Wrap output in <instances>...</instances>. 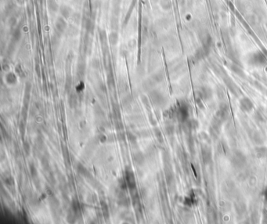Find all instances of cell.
Returning a JSON list of instances; mask_svg holds the SVG:
<instances>
[{"instance_id": "cell-22", "label": "cell", "mask_w": 267, "mask_h": 224, "mask_svg": "<svg viewBox=\"0 0 267 224\" xmlns=\"http://www.w3.org/2000/svg\"><path fill=\"white\" fill-rule=\"evenodd\" d=\"M16 71H17V74H19L21 77H24V75H25V74H24V71L23 69H22V68H21L20 65H17V67H16Z\"/></svg>"}, {"instance_id": "cell-7", "label": "cell", "mask_w": 267, "mask_h": 224, "mask_svg": "<svg viewBox=\"0 0 267 224\" xmlns=\"http://www.w3.org/2000/svg\"><path fill=\"white\" fill-rule=\"evenodd\" d=\"M252 61L253 63L256 64V65H261L263 64L264 62H266V59L264 56L261 53H256L253 56V57L252 58Z\"/></svg>"}, {"instance_id": "cell-3", "label": "cell", "mask_w": 267, "mask_h": 224, "mask_svg": "<svg viewBox=\"0 0 267 224\" xmlns=\"http://www.w3.org/2000/svg\"><path fill=\"white\" fill-rule=\"evenodd\" d=\"M59 12L60 13L61 17H63V18H65V19H69V18H71V16H72V13H73L72 9L65 4L61 5L60 7Z\"/></svg>"}, {"instance_id": "cell-19", "label": "cell", "mask_w": 267, "mask_h": 224, "mask_svg": "<svg viewBox=\"0 0 267 224\" xmlns=\"http://www.w3.org/2000/svg\"><path fill=\"white\" fill-rule=\"evenodd\" d=\"M72 78L71 76H67L66 78L65 81V85H64V88H65L66 92H69L72 89Z\"/></svg>"}, {"instance_id": "cell-25", "label": "cell", "mask_w": 267, "mask_h": 224, "mask_svg": "<svg viewBox=\"0 0 267 224\" xmlns=\"http://www.w3.org/2000/svg\"><path fill=\"white\" fill-rule=\"evenodd\" d=\"M30 169H31V174L33 177H36V175H38V172H37V170H36V168L33 165L30 166Z\"/></svg>"}, {"instance_id": "cell-17", "label": "cell", "mask_w": 267, "mask_h": 224, "mask_svg": "<svg viewBox=\"0 0 267 224\" xmlns=\"http://www.w3.org/2000/svg\"><path fill=\"white\" fill-rule=\"evenodd\" d=\"M17 18L16 16L13 15V16H11L10 18L8 19V21H7V24H8L9 27H10L11 28H13L15 26L17 25Z\"/></svg>"}, {"instance_id": "cell-15", "label": "cell", "mask_w": 267, "mask_h": 224, "mask_svg": "<svg viewBox=\"0 0 267 224\" xmlns=\"http://www.w3.org/2000/svg\"><path fill=\"white\" fill-rule=\"evenodd\" d=\"M98 34H99V38H100V40L101 43L102 44H105L106 42H107V32L104 29H99L98 31Z\"/></svg>"}, {"instance_id": "cell-5", "label": "cell", "mask_w": 267, "mask_h": 224, "mask_svg": "<svg viewBox=\"0 0 267 224\" xmlns=\"http://www.w3.org/2000/svg\"><path fill=\"white\" fill-rule=\"evenodd\" d=\"M82 19H83V16H82V14L78 12H73L71 16V20L74 24L76 25L81 24L82 23Z\"/></svg>"}, {"instance_id": "cell-1", "label": "cell", "mask_w": 267, "mask_h": 224, "mask_svg": "<svg viewBox=\"0 0 267 224\" xmlns=\"http://www.w3.org/2000/svg\"><path fill=\"white\" fill-rule=\"evenodd\" d=\"M55 31L54 33L59 35L61 36V35L63 34V32H66V30L67 28V21H66L65 18H63V17H57L56 21H55Z\"/></svg>"}, {"instance_id": "cell-6", "label": "cell", "mask_w": 267, "mask_h": 224, "mask_svg": "<svg viewBox=\"0 0 267 224\" xmlns=\"http://www.w3.org/2000/svg\"><path fill=\"white\" fill-rule=\"evenodd\" d=\"M47 7L52 13H57L59 10V6L56 0H47Z\"/></svg>"}, {"instance_id": "cell-26", "label": "cell", "mask_w": 267, "mask_h": 224, "mask_svg": "<svg viewBox=\"0 0 267 224\" xmlns=\"http://www.w3.org/2000/svg\"><path fill=\"white\" fill-rule=\"evenodd\" d=\"M162 76L160 73L155 74L154 76H153V79H154V81H156V82H160V81H162Z\"/></svg>"}, {"instance_id": "cell-27", "label": "cell", "mask_w": 267, "mask_h": 224, "mask_svg": "<svg viewBox=\"0 0 267 224\" xmlns=\"http://www.w3.org/2000/svg\"><path fill=\"white\" fill-rule=\"evenodd\" d=\"M142 24H143V26H145V27H147V26H148V24H149V20H148L147 17H143V19H142Z\"/></svg>"}, {"instance_id": "cell-4", "label": "cell", "mask_w": 267, "mask_h": 224, "mask_svg": "<svg viewBox=\"0 0 267 224\" xmlns=\"http://www.w3.org/2000/svg\"><path fill=\"white\" fill-rule=\"evenodd\" d=\"M108 41H109L110 44L112 46H116L118 44V41H119V35L117 31H112L108 35Z\"/></svg>"}, {"instance_id": "cell-20", "label": "cell", "mask_w": 267, "mask_h": 224, "mask_svg": "<svg viewBox=\"0 0 267 224\" xmlns=\"http://www.w3.org/2000/svg\"><path fill=\"white\" fill-rule=\"evenodd\" d=\"M160 5L162 8L167 10L171 7V2L170 0H161Z\"/></svg>"}, {"instance_id": "cell-18", "label": "cell", "mask_w": 267, "mask_h": 224, "mask_svg": "<svg viewBox=\"0 0 267 224\" xmlns=\"http://www.w3.org/2000/svg\"><path fill=\"white\" fill-rule=\"evenodd\" d=\"M134 160L135 161L139 164V165H142L143 162H144V157H143V154L142 153H137L134 155Z\"/></svg>"}, {"instance_id": "cell-30", "label": "cell", "mask_w": 267, "mask_h": 224, "mask_svg": "<svg viewBox=\"0 0 267 224\" xmlns=\"http://www.w3.org/2000/svg\"><path fill=\"white\" fill-rule=\"evenodd\" d=\"M16 2L20 5H24L25 2H27V0H16Z\"/></svg>"}, {"instance_id": "cell-9", "label": "cell", "mask_w": 267, "mask_h": 224, "mask_svg": "<svg viewBox=\"0 0 267 224\" xmlns=\"http://www.w3.org/2000/svg\"><path fill=\"white\" fill-rule=\"evenodd\" d=\"M110 27L112 31H118L119 28V20L118 17L113 16L110 21Z\"/></svg>"}, {"instance_id": "cell-12", "label": "cell", "mask_w": 267, "mask_h": 224, "mask_svg": "<svg viewBox=\"0 0 267 224\" xmlns=\"http://www.w3.org/2000/svg\"><path fill=\"white\" fill-rule=\"evenodd\" d=\"M126 180H127V183L128 185V187L131 189L135 188L136 186V182H135L134 175L132 172H128L126 175Z\"/></svg>"}, {"instance_id": "cell-2", "label": "cell", "mask_w": 267, "mask_h": 224, "mask_svg": "<svg viewBox=\"0 0 267 224\" xmlns=\"http://www.w3.org/2000/svg\"><path fill=\"white\" fill-rule=\"evenodd\" d=\"M83 28L86 29V32L88 34H93L94 33L95 29V23L93 19H91L90 17H83L82 23Z\"/></svg>"}, {"instance_id": "cell-23", "label": "cell", "mask_w": 267, "mask_h": 224, "mask_svg": "<svg viewBox=\"0 0 267 224\" xmlns=\"http://www.w3.org/2000/svg\"><path fill=\"white\" fill-rule=\"evenodd\" d=\"M91 64H92V67H93L94 69H98V68H100V61L97 59L93 60Z\"/></svg>"}, {"instance_id": "cell-16", "label": "cell", "mask_w": 267, "mask_h": 224, "mask_svg": "<svg viewBox=\"0 0 267 224\" xmlns=\"http://www.w3.org/2000/svg\"><path fill=\"white\" fill-rule=\"evenodd\" d=\"M77 97H76L74 94H71L69 97V99H68V104H69L70 107L72 108H75L76 105H77Z\"/></svg>"}, {"instance_id": "cell-8", "label": "cell", "mask_w": 267, "mask_h": 224, "mask_svg": "<svg viewBox=\"0 0 267 224\" xmlns=\"http://www.w3.org/2000/svg\"><path fill=\"white\" fill-rule=\"evenodd\" d=\"M66 33L69 36H76L79 33V30L78 28L76 26V24H71L67 27V30H66Z\"/></svg>"}, {"instance_id": "cell-10", "label": "cell", "mask_w": 267, "mask_h": 224, "mask_svg": "<svg viewBox=\"0 0 267 224\" xmlns=\"http://www.w3.org/2000/svg\"><path fill=\"white\" fill-rule=\"evenodd\" d=\"M240 107H241L242 110L245 111H249L250 110H252L253 105L249 99H244L240 101Z\"/></svg>"}, {"instance_id": "cell-28", "label": "cell", "mask_w": 267, "mask_h": 224, "mask_svg": "<svg viewBox=\"0 0 267 224\" xmlns=\"http://www.w3.org/2000/svg\"><path fill=\"white\" fill-rule=\"evenodd\" d=\"M30 148H31V147H30L29 144H27V142L24 144V150H25V152L27 153V154H29Z\"/></svg>"}, {"instance_id": "cell-13", "label": "cell", "mask_w": 267, "mask_h": 224, "mask_svg": "<svg viewBox=\"0 0 267 224\" xmlns=\"http://www.w3.org/2000/svg\"><path fill=\"white\" fill-rule=\"evenodd\" d=\"M6 81L7 83L10 85H14L15 83H17V76L15 75V74L12 73V72H10L6 75Z\"/></svg>"}, {"instance_id": "cell-21", "label": "cell", "mask_w": 267, "mask_h": 224, "mask_svg": "<svg viewBox=\"0 0 267 224\" xmlns=\"http://www.w3.org/2000/svg\"><path fill=\"white\" fill-rule=\"evenodd\" d=\"M107 85L110 89H112V87L114 86V79L112 75H108L107 77Z\"/></svg>"}, {"instance_id": "cell-29", "label": "cell", "mask_w": 267, "mask_h": 224, "mask_svg": "<svg viewBox=\"0 0 267 224\" xmlns=\"http://www.w3.org/2000/svg\"><path fill=\"white\" fill-rule=\"evenodd\" d=\"M6 182H7V184H9V185H11V184L13 183V180L12 178H8V179L6 180Z\"/></svg>"}, {"instance_id": "cell-14", "label": "cell", "mask_w": 267, "mask_h": 224, "mask_svg": "<svg viewBox=\"0 0 267 224\" xmlns=\"http://www.w3.org/2000/svg\"><path fill=\"white\" fill-rule=\"evenodd\" d=\"M21 29L19 28H17L13 29V32H12V39L13 40V42H18V41L21 39Z\"/></svg>"}, {"instance_id": "cell-11", "label": "cell", "mask_w": 267, "mask_h": 224, "mask_svg": "<svg viewBox=\"0 0 267 224\" xmlns=\"http://www.w3.org/2000/svg\"><path fill=\"white\" fill-rule=\"evenodd\" d=\"M150 97L152 99V101L155 103V104H161L162 101V96L161 95L160 93L157 91H152L150 93Z\"/></svg>"}, {"instance_id": "cell-24", "label": "cell", "mask_w": 267, "mask_h": 224, "mask_svg": "<svg viewBox=\"0 0 267 224\" xmlns=\"http://www.w3.org/2000/svg\"><path fill=\"white\" fill-rule=\"evenodd\" d=\"M136 46V41L135 39H130V40L128 42V48L130 49H134L135 47Z\"/></svg>"}, {"instance_id": "cell-31", "label": "cell", "mask_w": 267, "mask_h": 224, "mask_svg": "<svg viewBox=\"0 0 267 224\" xmlns=\"http://www.w3.org/2000/svg\"><path fill=\"white\" fill-rule=\"evenodd\" d=\"M9 69H10V66H9L8 64H5V65H3V70L7 71H9Z\"/></svg>"}]
</instances>
